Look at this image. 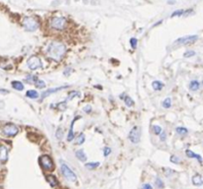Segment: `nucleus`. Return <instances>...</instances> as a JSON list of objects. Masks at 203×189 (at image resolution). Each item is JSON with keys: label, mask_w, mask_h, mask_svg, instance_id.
Returning a JSON list of instances; mask_svg holds the SVG:
<instances>
[{"label": "nucleus", "mask_w": 203, "mask_h": 189, "mask_svg": "<svg viewBox=\"0 0 203 189\" xmlns=\"http://www.w3.org/2000/svg\"><path fill=\"white\" fill-rule=\"evenodd\" d=\"M152 87L155 91H161V90L164 88V84L161 81H154L152 83Z\"/></svg>", "instance_id": "18"}, {"label": "nucleus", "mask_w": 203, "mask_h": 189, "mask_svg": "<svg viewBox=\"0 0 203 189\" xmlns=\"http://www.w3.org/2000/svg\"><path fill=\"white\" fill-rule=\"evenodd\" d=\"M22 24L24 28H25V30L28 31V32H35L39 28V22L34 17H30V16L24 17Z\"/></svg>", "instance_id": "3"}, {"label": "nucleus", "mask_w": 203, "mask_h": 189, "mask_svg": "<svg viewBox=\"0 0 203 189\" xmlns=\"http://www.w3.org/2000/svg\"><path fill=\"white\" fill-rule=\"evenodd\" d=\"M159 138H161L162 141H165V139H167V133H165V131H162L161 134H159Z\"/></svg>", "instance_id": "39"}, {"label": "nucleus", "mask_w": 203, "mask_h": 189, "mask_svg": "<svg viewBox=\"0 0 203 189\" xmlns=\"http://www.w3.org/2000/svg\"><path fill=\"white\" fill-rule=\"evenodd\" d=\"M185 155L187 156V158H190V159H196L199 162V163H202V158H201L200 155L193 153L191 150H186Z\"/></svg>", "instance_id": "12"}, {"label": "nucleus", "mask_w": 203, "mask_h": 189, "mask_svg": "<svg viewBox=\"0 0 203 189\" xmlns=\"http://www.w3.org/2000/svg\"><path fill=\"white\" fill-rule=\"evenodd\" d=\"M47 180L49 181V183H50V185L52 187L58 186V179L56 178V176H55V175H52V174L47 175Z\"/></svg>", "instance_id": "16"}, {"label": "nucleus", "mask_w": 203, "mask_h": 189, "mask_svg": "<svg viewBox=\"0 0 203 189\" xmlns=\"http://www.w3.org/2000/svg\"><path fill=\"white\" fill-rule=\"evenodd\" d=\"M50 26L52 29L56 31H63L67 26V20L66 17H53L50 22Z\"/></svg>", "instance_id": "2"}, {"label": "nucleus", "mask_w": 203, "mask_h": 189, "mask_svg": "<svg viewBox=\"0 0 203 189\" xmlns=\"http://www.w3.org/2000/svg\"><path fill=\"white\" fill-rule=\"evenodd\" d=\"M27 65H28L29 69L37 70L42 67V62H41V59H40L38 56L33 55V56H31L28 59V61H27Z\"/></svg>", "instance_id": "7"}, {"label": "nucleus", "mask_w": 203, "mask_h": 189, "mask_svg": "<svg viewBox=\"0 0 203 189\" xmlns=\"http://www.w3.org/2000/svg\"><path fill=\"white\" fill-rule=\"evenodd\" d=\"M130 45H131V47L132 48H136L137 45H138V39H135V38H132L130 39Z\"/></svg>", "instance_id": "34"}, {"label": "nucleus", "mask_w": 203, "mask_h": 189, "mask_svg": "<svg viewBox=\"0 0 203 189\" xmlns=\"http://www.w3.org/2000/svg\"><path fill=\"white\" fill-rule=\"evenodd\" d=\"M171 162L173 163H180V160L179 158H177L176 156H171Z\"/></svg>", "instance_id": "36"}, {"label": "nucleus", "mask_w": 203, "mask_h": 189, "mask_svg": "<svg viewBox=\"0 0 203 189\" xmlns=\"http://www.w3.org/2000/svg\"><path fill=\"white\" fill-rule=\"evenodd\" d=\"M192 184L195 186H201L203 185V178L200 174H195L192 176Z\"/></svg>", "instance_id": "14"}, {"label": "nucleus", "mask_w": 203, "mask_h": 189, "mask_svg": "<svg viewBox=\"0 0 203 189\" xmlns=\"http://www.w3.org/2000/svg\"><path fill=\"white\" fill-rule=\"evenodd\" d=\"M36 87L37 88H40V89H44V88H46V83L43 81V80H38V81H37L36 83Z\"/></svg>", "instance_id": "31"}, {"label": "nucleus", "mask_w": 203, "mask_h": 189, "mask_svg": "<svg viewBox=\"0 0 203 189\" xmlns=\"http://www.w3.org/2000/svg\"><path fill=\"white\" fill-rule=\"evenodd\" d=\"M195 54H196V53H195V51H193V50H188V51L184 52L183 56L185 57V58H188V57H192V56H194Z\"/></svg>", "instance_id": "33"}, {"label": "nucleus", "mask_w": 203, "mask_h": 189, "mask_svg": "<svg viewBox=\"0 0 203 189\" xmlns=\"http://www.w3.org/2000/svg\"><path fill=\"white\" fill-rule=\"evenodd\" d=\"M129 139H130V141L134 144L139 143L141 139V131L139 127L135 126L134 128H132L130 133H129Z\"/></svg>", "instance_id": "9"}, {"label": "nucleus", "mask_w": 203, "mask_h": 189, "mask_svg": "<svg viewBox=\"0 0 203 189\" xmlns=\"http://www.w3.org/2000/svg\"><path fill=\"white\" fill-rule=\"evenodd\" d=\"M198 39V36H183V38H180L175 41V45H191V43L195 42Z\"/></svg>", "instance_id": "6"}, {"label": "nucleus", "mask_w": 203, "mask_h": 189, "mask_svg": "<svg viewBox=\"0 0 203 189\" xmlns=\"http://www.w3.org/2000/svg\"><path fill=\"white\" fill-rule=\"evenodd\" d=\"M39 163L42 166L43 169L47 170V171H52L55 169V165L53 160L47 155H43L39 158Z\"/></svg>", "instance_id": "4"}, {"label": "nucleus", "mask_w": 203, "mask_h": 189, "mask_svg": "<svg viewBox=\"0 0 203 189\" xmlns=\"http://www.w3.org/2000/svg\"><path fill=\"white\" fill-rule=\"evenodd\" d=\"M70 73H72V68H69V67L66 68V70L63 71V75L64 76H69Z\"/></svg>", "instance_id": "38"}, {"label": "nucleus", "mask_w": 203, "mask_h": 189, "mask_svg": "<svg viewBox=\"0 0 203 189\" xmlns=\"http://www.w3.org/2000/svg\"><path fill=\"white\" fill-rule=\"evenodd\" d=\"M175 1H168V4H174Z\"/></svg>", "instance_id": "42"}, {"label": "nucleus", "mask_w": 203, "mask_h": 189, "mask_svg": "<svg viewBox=\"0 0 203 189\" xmlns=\"http://www.w3.org/2000/svg\"><path fill=\"white\" fill-rule=\"evenodd\" d=\"M19 131L18 127L14 124H6L4 127L2 128V133L5 136H8V137H12V136H15Z\"/></svg>", "instance_id": "8"}, {"label": "nucleus", "mask_w": 203, "mask_h": 189, "mask_svg": "<svg viewBox=\"0 0 203 189\" xmlns=\"http://www.w3.org/2000/svg\"><path fill=\"white\" fill-rule=\"evenodd\" d=\"M85 142V136L83 133H80V134L78 135V139H76V144L78 145H82Z\"/></svg>", "instance_id": "22"}, {"label": "nucleus", "mask_w": 203, "mask_h": 189, "mask_svg": "<svg viewBox=\"0 0 203 189\" xmlns=\"http://www.w3.org/2000/svg\"><path fill=\"white\" fill-rule=\"evenodd\" d=\"M99 165L100 163L98 162H96V163H85V168H87L89 169H96Z\"/></svg>", "instance_id": "24"}, {"label": "nucleus", "mask_w": 203, "mask_h": 189, "mask_svg": "<svg viewBox=\"0 0 203 189\" xmlns=\"http://www.w3.org/2000/svg\"><path fill=\"white\" fill-rule=\"evenodd\" d=\"M162 107L165 108H170L171 107V98L165 99V100L162 101Z\"/></svg>", "instance_id": "25"}, {"label": "nucleus", "mask_w": 203, "mask_h": 189, "mask_svg": "<svg viewBox=\"0 0 203 189\" xmlns=\"http://www.w3.org/2000/svg\"><path fill=\"white\" fill-rule=\"evenodd\" d=\"M69 88V86H64V87H58V88L56 89H49L47 91H45L44 93L42 94V100H44L46 97H48V96H50L51 94H53V93H57V92H60L61 90H64Z\"/></svg>", "instance_id": "11"}, {"label": "nucleus", "mask_w": 203, "mask_h": 189, "mask_svg": "<svg viewBox=\"0 0 203 189\" xmlns=\"http://www.w3.org/2000/svg\"><path fill=\"white\" fill-rule=\"evenodd\" d=\"M8 158V150L5 146H0V161L1 162H6Z\"/></svg>", "instance_id": "13"}, {"label": "nucleus", "mask_w": 203, "mask_h": 189, "mask_svg": "<svg viewBox=\"0 0 203 189\" xmlns=\"http://www.w3.org/2000/svg\"><path fill=\"white\" fill-rule=\"evenodd\" d=\"M80 118V116H75L73 120L70 123V128H69V135H67V142H72L73 140V138H75V131H73V125H75V123L76 120H78Z\"/></svg>", "instance_id": "10"}, {"label": "nucleus", "mask_w": 203, "mask_h": 189, "mask_svg": "<svg viewBox=\"0 0 203 189\" xmlns=\"http://www.w3.org/2000/svg\"><path fill=\"white\" fill-rule=\"evenodd\" d=\"M202 84H203V81H202Z\"/></svg>", "instance_id": "43"}, {"label": "nucleus", "mask_w": 203, "mask_h": 189, "mask_svg": "<svg viewBox=\"0 0 203 189\" xmlns=\"http://www.w3.org/2000/svg\"><path fill=\"white\" fill-rule=\"evenodd\" d=\"M142 189H153V187H152V185L151 184H149V183H145L142 186Z\"/></svg>", "instance_id": "41"}, {"label": "nucleus", "mask_w": 203, "mask_h": 189, "mask_svg": "<svg viewBox=\"0 0 203 189\" xmlns=\"http://www.w3.org/2000/svg\"><path fill=\"white\" fill-rule=\"evenodd\" d=\"M58 110H64L66 108V101H61V103H58L57 104V107H56Z\"/></svg>", "instance_id": "29"}, {"label": "nucleus", "mask_w": 203, "mask_h": 189, "mask_svg": "<svg viewBox=\"0 0 203 189\" xmlns=\"http://www.w3.org/2000/svg\"><path fill=\"white\" fill-rule=\"evenodd\" d=\"M61 172H63V176L66 177L67 180L69 181H72V182H75L78 177H76L75 173L72 171V169H70L69 166H67L66 163H61Z\"/></svg>", "instance_id": "5"}, {"label": "nucleus", "mask_w": 203, "mask_h": 189, "mask_svg": "<svg viewBox=\"0 0 203 189\" xmlns=\"http://www.w3.org/2000/svg\"><path fill=\"white\" fill-rule=\"evenodd\" d=\"M110 153H111V149H110L109 147H105L103 150V154H104V157H108Z\"/></svg>", "instance_id": "37"}, {"label": "nucleus", "mask_w": 203, "mask_h": 189, "mask_svg": "<svg viewBox=\"0 0 203 189\" xmlns=\"http://www.w3.org/2000/svg\"><path fill=\"white\" fill-rule=\"evenodd\" d=\"M124 101H125V104L127 105V107H133L134 105V101L132 100V99L129 97V96H126V97L124 98Z\"/></svg>", "instance_id": "21"}, {"label": "nucleus", "mask_w": 203, "mask_h": 189, "mask_svg": "<svg viewBox=\"0 0 203 189\" xmlns=\"http://www.w3.org/2000/svg\"><path fill=\"white\" fill-rule=\"evenodd\" d=\"M27 82L28 83H36L37 81H38V77L37 76H34V75H29V76H27Z\"/></svg>", "instance_id": "28"}, {"label": "nucleus", "mask_w": 203, "mask_h": 189, "mask_svg": "<svg viewBox=\"0 0 203 189\" xmlns=\"http://www.w3.org/2000/svg\"><path fill=\"white\" fill-rule=\"evenodd\" d=\"M83 110H84V112H86V113H90L91 112V110H92V107H90V105H86L84 108H83Z\"/></svg>", "instance_id": "40"}, {"label": "nucleus", "mask_w": 203, "mask_h": 189, "mask_svg": "<svg viewBox=\"0 0 203 189\" xmlns=\"http://www.w3.org/2000/svg\"><path fill=\"white\" fill-rule=\"evenodd\" d=\"M175 131H176L177 134H179V135H185V134H187L188 130H187L185 127H177V128L175 129Z\"/></svg>", "instance_id": "23"}, {"label": "nucleus", "mask_w": 203, "mask_h": 189, "mask_svg": "<svg viewBox=\"0 0 203 189\" xmlns=\"http://www.w3.org/2000/svg\"><path fill=\"white\" fill-rule=\"evenodd\" d=\"M66 45L60 42H51L47 48L48 56L55 61H61L64 56V54H66Z\"/></svg>", "instance_id": "1"}, {"label": "nucleus", "mask_w": 203, "mask_h": 189, "mask_svg": "<svg viewBox=\"0 0 203 189\" xmlns=\"http://www.w3.org/2000/svg\"><path fill=\"white\" fill-rule=\"evenodd\" d=\"M63 130L61 128V127H58L56 131V137L58 140H61L63 139Z\"/></svg>", "instance_id": "26"}, {"label": "nucleus", "mask_w": 203, "mask_h": 189, "mask_svg": "<svg viewBox=\"0 0 203 189\" xmlns=\"http://www.w3.org/2000/svg\"><path fill=\"white\" fill-rule=\"evenodd\" d=\"M69 98H67V100H72L73 98H75V97H80V93L78 92V91H72V92H70L69 94Z\"/></svg>", "instance_id": "27"}, {"label": "nucleus", "mask_w": 203, "mask_h": 189, "mask_svg": "<svg viewBox=\"0 0 203 189\" xmlns=\"http://www.w3.org/2000/svg\"><path fill=\"white\" fill-rule=\"evenodd\" d=\"M12 87H13L15 90H17V91H22V90L24 89V85L21 82H19V81H13V82H12Z\"/></svg>", "instance_id": "20"}, {"label": "nucleus", "mask_w": 203, "mask_h": 189, "mask_svg": "<svg viewBox=\"0 0 203 189\" xmlns=\"http://www.w3.org/2000/svg\"><path fill=\"white\" fill-rule=\"evenodd\" d=\"M26 97L30 99H37L39 98V94L35 90H29V91H27L26 93Z\"/></svg>", "instance_id": "19"}, {"label": "nucleus", "mask_w": 203, "mask_h": 189, "mask_svg": "<svg viewBox=\"0 0 203 189\" xmlns=\"http://www.w3.org/2000/svg\"><path fill=\"white\" fill-rule=\"evenodd\" d=\"M199 88H200V83H199L197 80H192L189 84V90L192 92H196L198 91Z\"/></svg>", "instance_id": "15"}, {"label": "nucleus", "mask_w": 203, "mask_h": 189, "mask_svg": "<svg viewBox=\"0 0 203 189\" xmlns=\"http://www.w3.org/2000/svg\"><path fill=\"white\" fill-rule=\"evenodd\" d=\"M156 185L158 186V188H164L165 186V184H164V182L162 181V179L161 178H156Z\"/></svg>", "instance_id": "35"}, {"label": "nucleus", "mask_w": 203, "mask_h": 189, "mask_svg": "<svg viewBox=\"0 0 203 189\" xmlns=\"http://www.w3.org/2000/svg\"><path fill=\"white\" fill-rule=\"evenodd\" d=\"M75 157L78 158V160H79L80 162H85L86 161V155H85L83 150H78L75 152Z\"/></svg>", "instance_id": "17"}, {"label": "nucleus", "mask_w": 203, "mask_h": 189, "mask_svg": "<svg viewBox=\"0 0 203 189\" xmlns=\"http://www.w3.org/2000/svg\"><path fill=\"white\" fill-rule=\"evenodd\" d=\"M153 130H154V133H155L156 135H159L162 132V127L159 125H154L153 126Z\"/></svg>", "instance_id": "30"}, {"label": "nucleus", "mask_w": 203, "mask_h": 189, "mask_svg": "<svg viewBox=\"0 0 203 189\" xmlns=\"http://www.w3.org/2000/svg\"><path fill=\"white\" fill-rule=\"evenodd\" d=\"M184 15V10H176L171 14V17H179Z\"/></svg>", "instance_id": "32"}]
</instances>
